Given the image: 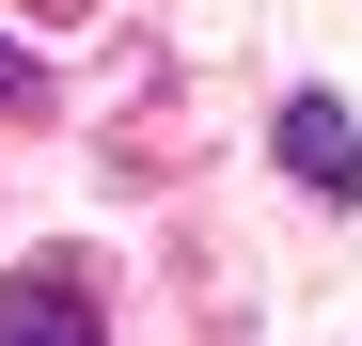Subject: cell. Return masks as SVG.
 Wrapping results in <instances>:
<instances>
[{
  "label": "cell",
  "instance_id": "cell-1",
  "mask_svg": "<svg viewBox=\"0 0 362 346\" xmlns=\"http://www.w3.org/2000/svg\"><path fill=\"white\" fill-rule=\"evenodd\" d=\"M284 173H299L315 205H346V189H362V126H346L331 95H299V110H284Z\"/></svg>",
  "mask_w": 362,
  "mask_h": 346
},
{
  "label": "cell",
  "instance_id": "cell-2",
  "mask_svg": "<svg viewBox=\"0 0 362 346\" xmlns=\"http://www.w3.org/2000/svg\"><path fill=\"white\" fill-rule=\"evenodd\" d=\"M0 346H110V330H95V299L64 268H32V283H0Z\"/></svg>",
  "mask_w": 362,
  "mask_h": 346
},
{
  "label": "cell",
  "instance_id": "cell-3",
  "mask_svg": "<svg viewBox=\"0 0 362 346\" xmlns=\"http://www.w3.org/2000/svg\"><path fill=\"white\" fill-rule=\"evenodd\" d=\"M0 110H32V47H0Z\"/></svg>",
  "mask_w": 362,
  "mask_h": 346
}]
</instances>
